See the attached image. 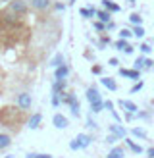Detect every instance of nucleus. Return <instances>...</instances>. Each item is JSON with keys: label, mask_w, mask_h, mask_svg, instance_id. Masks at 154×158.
I'll use <instances>...</instances> for the list:
<instances>
[{"label": "nucleus", "mask_w": 154, "mask_h": 158, "mask_svg": "<svg viewBox=\"0 0 154 158\" xmlns=\"http://www.w3.org/2000/svg\"><path fill=\"white\" fill-rule=\"evenodd\" d=\"M29 116L25 110H21L18 106H2L0 108V125L4 127H10V129H15L18 131L23 123H27Z\"/></svg>", "instance_id": "f257e3e1"}, {"label": "nucleus", "mask_w": 154, "mask_h": 158, "mask_svg": "<svg viewBox=\"0 0 154 158\" xmlns=\"http://www.w3.org/2000/svg\"><path fill=\"white\" fill-rule=\"evenodd\" d=\"M62 104H66L69 110H71V114L75 118L81 116V106H79V100H77L75 93H71V91H67V93L64 91V93H62Z\"/></svg>", "instance_id": "f03ea898"}, {"label": "nucleus", "mask_w": 154, "mask_h": 158, "mask_svg": "<svg viewBox=\"0 0 154 158\" xmlns=\"http://www.w3.org/2000/svg\"><path fill=\"white\" fill-rule=\"evenodd\" d=\"M6 10H10L12 14H15L18 18H25V15L29 14V10H31V6H29V2L27 0H10L8 2V8Z\"/></svg>", "instance_id": "7ed1b4c3"}, {"label": "nucleus", "mask_w": 154, "mask_h": 158, "mask_svg": "<svg viewBox=\"0 0 154 158\" xmlns=\"http://www.w3.org/2000/svg\"><path fill=\"white\" fill-rule=\"evenodd\" d=\"M92 143V137L87 135V133H79V135H75L71 141H69V148L71 151H83V148L91 147Z\"/></svg>", "instance_id": "20e7f679"}, {"label": "nucleus", "mask_w": 154, "mask_h": 158, "mask_svg": "<svg viewBox=\"0 0 154 158\" xmlns=\"http://www.w3.org/2000/svg\"><path fill=\"white\" fill-rule=\"evenodd\" d=\"M14 102H15V106H18V108L25 110V112L31 110V106H33V98H31V94L27 91L18 93V94H15V98H14Z\"/></svg>", "instance_id": "39448f33"}, {"label": "nucleus", "mask_w": 154, "mask_h": 158, "mask_svg": "<svg viewBox=\"0 0 154 158\" xmlns=\"http://www.w3.org/2000/svg\"><path fill=\"white\" fill-rule=\"evenodd\" d=\"M52 4H54V0H29L31 10H35V12H46L48 8H52Z\"/></svg>", "instance_id": "423d86ee"}, {"label": "nucleus", "mask_w": 154, "mask_h": 158, "mask_svg": "<svg viewBox=\"0 0 154 158\" xmlns=\"http://www.w3.org/2000/svg\"><path fill=\"white\" fill-rule=\"evenodd\" d=\"M85 98L89 100V104H92V102H98V100H104L102 98V94H100L98 91V87L96 85H91L87 91H85Z\"/></svg>", "instance_id": "0eeeda50"}, {"label": "nucleus", "mask_w": 154, "mask_h": 158, "mask_svg": "<svg viewBox=\"0 0 154 158\" xmlns=\"http://www.w3.org/2000/svg\"><path fill=\"white\" fill-rule=\"evenodd\" d=\"M52 125L56 129H67L69 127V120L64 116V114H60V112H56L52 116Z\"/></svg>", "instance_id": "6e6552de"}, {"label": "nucleus", "mask_w": 154, "mask_h": 158, "mask_svg": "<svg viewBox=\"0 0 154 158\" xmlns=\"http://www.w3.org/2000/svg\"><path fill=\"white\" fill-rule=\"evenodd\" d=\"M120 75L127 77L129 81H139V79H141V72L135 69V68H120Z\"/></svg>", "instance_id": "1a4fd4ad"}, {"label": "nucleus", "mask_w": 154, "mask_h": 158, "mask_svg": "<svg viewBox=\"0 0 154 158\" xmlns=\"http://www.w3.org/2000/svg\"><path fill=\"white\" fill-rule=\"evenodd\" d=\"M41 123H43V114L41 112H35V114H31L29 116V120H27V127L29 129H38L41 127Z\"/></svg>", "instance_id": "9d476101"}, {"label": "nucleus", "mask_w": 154, "mask_h": 158, "mask_svg": "<svg viewBox=\"0 0 154 158\" xmlns=\"http://www.w3.org/2000/svg\"><path fill=\"white\" fill-rule=\"evenodd\" d=\"M108 133H114V135H118L120 139H125V135H127V131H125V127H123L121 123H118V122H114V123H110V127H108Z\"/></svg>", "instance_id": "9b49d317"}, {"label": "nucleus", "mask_w": 154, "mask_h": 158, "mask_svg": "<svg viewBox=\"0 0 154 158\" xmlns=\"http://www.w3.org/2000/svg\"><path fill=\"white\" fill-rule=\"evenodd\" d=\"M67 75H69V66H67V64H64V66H60V68L54 69V81L67 79Z\"/></svg>", "instance_id": "f8f14e48"}, {"label": "nucleus", "mask_w": 154, "mask_h": 158, "mask_svg": "<svg viewBox=\"0 0 154 158\" xmlns=\"http://www.w3.org/2000/svg\"><path fill=\"white\" fill-rule=\"evenodd\" d=\"M118 104L123 108V112H131V114H137L139 112V106L135 104L133 100H120Z\"/></svg>", "instance_id": "ddd939ff"}, {"label": "nucleus", "mask_w": 154, "mask_h": 158, "mask_svg": "<svg viewBox=\"0 0 154 158\" xmlns=\"http://www.w3.org/2000/svg\"><path fill=\"white\" fill-rule=\"evenodd\" d=\"M66 87H67V79H62V81H54L52 87H50V93H52V94H60V93H64V91H66Z\"/></svg>", "instance_id": "4468645a"}, {"label": "nucleus", "mask_w": 154, "mask_h": 158, "mask_svg": "<svg viewBox=\"0 0 154 158\" xmlns=\"http://www.w3.org/2000/svg\"><path fill=\"white\" fill-rule=\"evenodd\" d=\"M106 158H125V148L114 145V147L110 148V152L106 154Z\"/></svg>", "instance_id": "2eb2a0df"}, {"label": "nucleus", "mask_w": 154, "mask_h": 158, "mask_svg": "<svg viewBox=\"0 0 154 158\" xmlns=\"http://www.w3.org/2000/svg\"><path fill=\"white\" fill-rule=\"evenodd\" d=\"M64 64H66V58H64V54H62V52H56V54L50 58V68H52V69H56V68L64 66Z\"/></svg>", "instance_id": "dca6fc26"}, {"label": "nucleus", "mask_w": 154, "mask_h": 158, "mask_svg": "<svg viewBox=\"0 0 154 158\" xmlns=\"http://www.w3.org/2000/svg\"><path fill=\"white\" fill-rule=\"evenodd\" d=\"M95 18H96L98 21H102V23H110V21H112V14L108 12V10H104V8H98Z\"/></svg>", "instance_id": "f3484780"}, {"label": "nucleus", "mask_w": 154, "mask_h": 158, "mask_svg": "<svg viewBox=\"0 0 154 158\" xmlns=\"http://www.w3.org/2000/svg\"><path fill=\"white\" fill-rule=\"evenodd\" d=\"M100 83H102L108 91H118V83H116L114 77H106L104 75V77H100Z\"/></svg>", "instance_id": "a211bd4d"}, {"label": "nucleus", "mask_w": 154, "mask_h": 158, "mask_svg": "<svg viewBox=\"0 0 154 158\" xmlns=\"http://www.w3.org/2000/svg\"><path fill=\"white\" fill-rule=\"evenodd\" d=\"M12 145V135L6 131H0V151H4V148H8Z\"/></svg>", "instance_id": "6ab92c4d"}, {"label": "nucleus", "mask_w": 154, "mask_h": 158, "mask_svg": "<svg viewBox=\"0 0 154 158\" xmlns=\"http://www.w3.org/2000/svg\"><path fill=\"white\" fill-rule=\"evenodd\" d=\"M79 15H81V18H85V19H92L96 15V8H92V6H89V8H79Z\"/></svg>", "instance_id": "aec40b11"}, {"label": "nucleus", "mask_w": 154, "mask_h": 158, "mask_svg": "<svg viewBox=\"0 0 154 158\" xmlns=\"http://www.w3.org/2000/svg\"><path fill=\"white\" fill-rule=\"evenodd\" d=\"M102 8H104V10H108L110 14H118L121 10V8L116 4V2H112V0H102Z\"/></svg>", "instance_id": "412c9836"}, {"label": "nucleus", "mask_w": 154, "mask_h": 158, "mask_svg": "<svg viewBox=\"0 0 154 158\" xmlns=\"http://www.w3.org/2000/svg\"><path fill=\"white\" fill-rule=\"evenodd\" d=\"M125 145L129 147V151H131V152H135V154H143V147H141V145H137L133 139L125 137Z\"/></svg>", "instance_id": "4be33fe9"}, {"label": "nucleus", "mask_w": 154, "mask_h": 158, "mask_svg": "<svg viewBox=\"0 0 154 158\" xmlns=\"http://www.w3.org/2000/svg\"><path fill=\"white\" fill-rule=\"evenodd\" d=\"M129 23L131 25H143V15L141 14H137V12H133V14H129Z\"/></svg>", "instance_id": "5701e85b"}, {"label": "nucleus", "mask_w": 154, "mask_h": 158, "mask_svg": "<svg viewBox=\"0 0 154 158\" xmlns=\"http://www.w3.org/2000/svg\"><path fill=\"white\" fill-rule=\"evenodd\" d=\"M131 133H133V137L141 139V141H143V139H144V141L148 139V133H146V131H144L143 127H133V129H131Z\"/></svg>", "instance_id": "b1692460"}, {"label": "nucleus", "mask_w": 154, "mask_h": 158, "mask_svg": "<svg viewBox=\"0 0 154 158\" xmlns=\"http://www.w3.org/2000/svg\"><path fill=\"white\" fill-rule=\"evenodd\" d=\"M102 110H104V100H98L91 104V114H100Z\"/></svg>", "instance_id": "393cba45"}, {"label": "nucleus", "mask_w": 154, "mask_h": 158, "mask_svg": "<svg viewBox=\"0 0 154 158\" xmlns=\"http://www.w3.org/2000/svg\"><path fill=\"white\" fill-rule=\"evenodd\" d=\"M92 29H95L96 33H100V35H104V33H106V23H102V21H98V19H95V21H92Z\"/></svg>", "instance_id": "a878e982"}, {"label": "nucleus", "mask_w": 154, "mask_h": 158, "mask_svg": "<svg viewBox=\"0 0 154 158\" xmlns=\"http://www.w3.org/2000/svg\"><path fill=\"white\" fill-rule=\"evenodd\" d=\"M131 29H133V37H137V39H143V37L146 35V31H144L143 25H133Z\"/></svg>", "instance_id": "bb28decb"}, {"label": "nucleus", "mask_w": 154, "mask_h": 158, "mask_svg": "<svg viewBox=\"0 0 154 158\" xmlns=\"http://www.w3.org/2000/svg\"><path fill=\"white\" fill-rule=\"evenodd\" d=\"M131 37H133V29H131V27H123V29H120V39H125V41H129Z\"/></svg>", "instance_id": "cd10ccee"}, {"label": "nucleus", "mask_w": 154, "mask_h": 158, "mask_svg": "<svg viewBox=\"0 0 154 158\" xmlns=\"http://www.w3.org/2000/svg\"><path fill=\"white\" fill-rule=\"evenodd\" d=\"M137 48L141 50V54H143V56H148V54L152 52V46H150L148 43H141V44L137 46Z\"/></svg>", "instance_id": "c85d7f7f"}, {"label": "nucleus", "mask_w": 154, "mask_h": 158, "mask_svg": "<svg viewBox=\"0 0 154 158\" xmlns=\"http://www.w3.org/2000/svg\"><path fill=\"white\" fill-rule=\"evenodd\" d=\"M143 87H144V81H143V79H139V81H135V85L133 87H131V94H135V93H139V91H143Z\"/></svg>", "instance_id": "c756f323"}, {"label": "nucleus", "mask_w": 154, "mask_h": 158, "mask_svg": "<svg viewBox=\"0 0 154 158\" xmlns=\"http://www.w3.org/2000/svg\"><path fill=\"white\" fill-rule=\"evenodd\" d=\"M25 158H54V156L48 152H29Z\"/></svg>", "instance_id": "7c9ffc66"}, {"label": "nucleus", "mask_w": 154, "mask_h": 158, "mask_svg": "<svg viewBox=\"0 0 154 158\" xmlns=\"http://www.w3.org/2000/svg\"><path fill=\"white\" fill-rule=\"evenodd\" d=\"M127 44H129V41H125V39H118V41L114 43V46H116L118 50H121V52L125 50V46H127Z\"/></svg>", "instance_id": "2f4dec72"}, {"label": "nucleus", "mask_w": 154, "mask_h": 158, "mask_svg": "<svg viewBox=\"0 0 154 158\" xmlns=\"http://www.w3.org/2000/svg\"><path fill=\"white\" fill-rule=\"evenodd\" d=\"M50 102H52L54 108H58V106L62 104V93H60V94H50Z\"/></svg>", "instance_id": "473e14b6"}, {"label": "nucleus", "mask_w": 154, "mask_h": 158, "mask_svg": "<svg viewBox=\"0 0 154 158\" xmlns=\"http://www.w3.org/2000/svg\"><path fill=\"white\" fill-rule=\"evenodd\" d=\"M110 43V37H106V35H102L98 39V50H104V46Z\"/></svg>", "instance_id": "72a5a7b5"}, {"label": "nucleus", "mask_w": 154, "mask_h": 158, "mask_svg": "<svg viewBox=\"0 0 154 158\" xmlns=\"http://www.w3.org/2000/svg\"><path fill=\"white\" fill-rule=\"evenodd\" d=\"M118 141H120V137L114 135V133H108V135H106V143H108V145H116Z\"/></svg>", "instance_id": "f704fd0d"}, {"label": "nucleus", "mask_w": 154, "mask_h": 158, "mask_svg": "<svg viewBox=\"0 0 154 158\" xmlns=\"http://www.w3.org/2000/svg\"><path fill=\"white\" fill-rule=\"evenodd\" d=\"M143 64H144V56H143V54H141V56H139V58L135 60V64H133V68H135V69H139V72H141V69H143Z\"/></svg>", "instance_id": "c9c22d12"}, {"label": "nucleus", "mask_w": 154, "mask_h": 158, "mask_svg": "<svg viewBox=\"0 0 154 158\" xmlns=\"http://www.w3.org/2000/svg\"><path fill=\"white\" fill-rule=\"evenodd\" d=\"M91 73H92V75H100V73H102V66L92 64V66H91Z\"/></svg>", "instance_id": "e433bc0d"}, {"label": "nucleus", "mask_w": 154, "mask_h": 158, "mask_svg": "<svg viewBox=\"0 0 154 158\" xmlns=\"http://www.w3.org/2000/svg\"><path fill=\"white\" fill-rule=\"evenodd\" d=\"M143 69H154V62L150 58L144 56V64H143Z\"/></svg>", "instance_id": "4c0bfd02"}, {"label": "nucleus", "mask_w": 154, "mask_h": 158, "mask_svg": "<svg viewBox=\"0 0 154 158\" xmlns=\"http://www.w3.org/2000/svg\"><path fill=\"white\" fill-rule=\"evenodd\" d=\"M135 116L139 118V120H150V116H152V114H150V112H137Z\"/></svg>", "instance_id": "58836bf2"}, {"label": "nucleus", "mask_w": 154, "mask_h": 158, "mask_svg": "<svg viewBox=\"0 0 154 158\" xmlns=\"http://www.w3.org/2000/svg\"><path fill=\"white\" fill-rule=\"evenodd\" d=\"M104 110H108V112H112V110H116L114 102H112V100H104Z\"/></svg>", "instance_id": "ea45409f"}, {"label": "nucleus", "mask_w": 154, "mask_h": 158, "mask_svg": "<svg viewBox=\"0 0 154 158\" xmlns=\"http://www.w3.org/2000/svg\"><path fill=\"white\" fill-rule=\"evenodd\" d=\"M133 52H135V46L129 43V44L125 46V50H123V54H127V56H129V54H133Z\"/></svg>", "instance_id": "a19ab883"}, {"label": "nucleus", "mask_w": 154, "mask_h": 158, "mask_svg": "<svg viewBox=\"0 0 154 158\" xmlns=\"http://www.w3.org/2000/svg\"><path fill=\"white\" fill-rule=\"evenodd\" d=\"M108 64H110L112 68H118V66H120V60L114 56V58H110V60H108Z\"/></svg>", "instance_id": "79ce46f5"}, {"label": "nucleus", "mask_w": 154, "mask_h": 158, "mask_svg": "<svg viewBox=\"0 0 154 158\" xmlns=\"http://www.w3.org/2000/svg\"><path fill=\"white\" fill-rule=\"evenodd\" d=\"M87 125H89L91 129H98V125L95 123V120H92V118H87Z\"/></svg>", "instance_id": "37998d69"}, {"label": "nucleus", "mask_w": 154, "mask_h": 158, "mask_svg": "<svg viewBox=\"0 0 154 158\" xmlns=\"http://www.w3.org/2000/svg\"><path fill=\"white\" fill-rule=\"evenodd\" d=\"M123 118H125L127 122H133V120H135L137 116H135V114H131V112H123Z\"/></svg>", "instance_id": "c03bdc74"}, {"label": "nucleus", "mask_w": 154, "mask_h": 158, "mask_svg": "<svg viewBox=\"0 0 154 158\" xmlns=\"http://www.w3.org/2000/svg\"><path fill=\"white\" fill-rule=\"evenodd\" d=\"M114 29H116V23H114V21L106 23V31H114Z\"/></svg>", "instance_id": "a18cd8bd"}, {"label": "nucleus", "mask_w": 154, "mask_h": 158, "mask_svg": "<svg viewBox=\"0 0 154 158\" xmlns=\"http://www.w3.org/2000/svg\"><path fill=\"white\" fill-rule=\"evenodd\" d=\"M146 156H148V158H154V147L146 148Z\"/></svg>", "instance_id": "49530a36"}, {"label": "nucleus", "mask_w": 154, "mask_h": 158, "mask_svg": "<svg viewBox=\"0 0 154 158\" xmlns=\"http://www.w3.org/2000/svg\"><path fill=\"white\" fill-rule=\"evenodd\" d=\"M54 8H56V10H64V8H66V4H60V2H56V4H52Z\"/></svg>", "instance_id": "de8ad7c7"}, {"label": "nucleus", "mask_w": 154, "mask_h": 158, "mask_svg": "<svg viewBox=\"0 0 154 158\" xmlns=\"http://www.w3.org/2000/svg\"><path fill=\"white\" fill-rule=\"evenodd\" d=\"M127 2H129V4H135V2H137V0H127Z\"/></svg>", "instance_id": "09e8293b"}]
</instances>
